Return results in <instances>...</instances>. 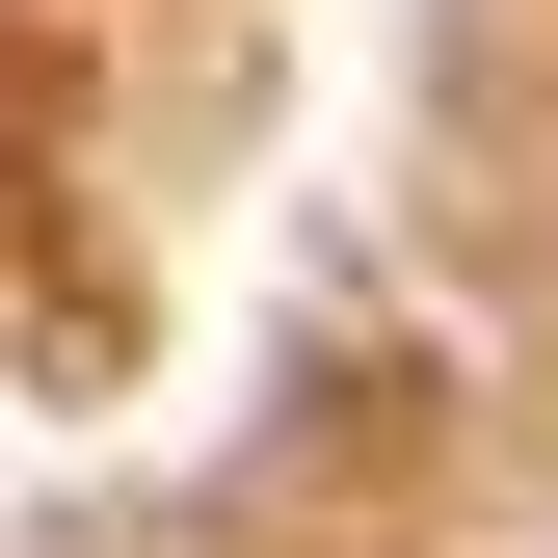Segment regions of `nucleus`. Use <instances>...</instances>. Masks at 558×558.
Returning a JSON list of instances; mask_svg holds the SVG:
<instances>
[]
</instances>
